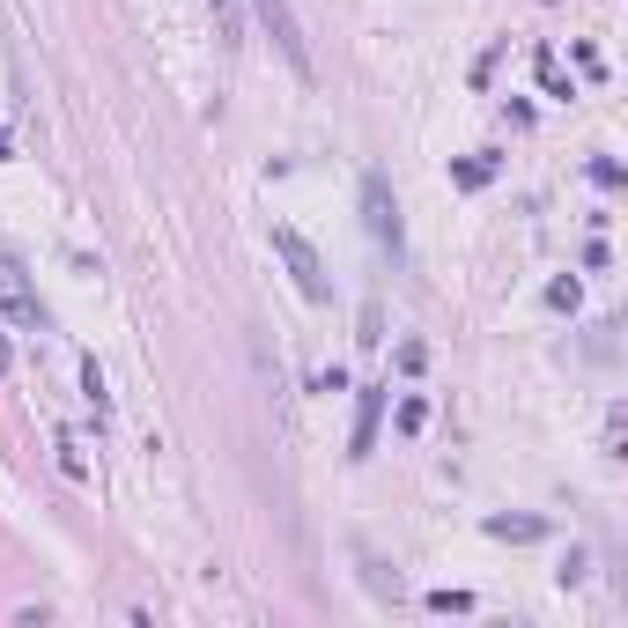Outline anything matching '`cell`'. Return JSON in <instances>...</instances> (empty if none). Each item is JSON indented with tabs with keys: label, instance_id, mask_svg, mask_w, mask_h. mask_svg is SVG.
<instances>
[{
	"label": "cell",
	"instance_id": "obj_1",
	"mask_svg": "<svg viewBox=\"0 0 628 628\" xmlns=\"http://www.w3.org/2000/svg\"><path fill=\"white\" fill-rule=\"evenodd\" d=\"M274 252H281V266L296 274V289H303V303H333V281H326V259L311 252V237L296 230V222H274Z\"/></svg>",
	"mask_w": 628,
	"mask_h": 628
},
{
	"label": "cell",
	"instance_id": "obj_2",
	"mask_svg": "<svg viewBox=\"0 0 628 628\" xmlns=\"http://www.w3.org/2000/svg\"><path fill=\"white\" fill-rule=\"evenodd\" d=\"M0 311L15 318V326H30V333H45V303H37L30 289V274H23V259H8L0 252Z\"/></svg>",
	"mask_w": 628,
	"mask_h": 628
},
{
	"label": "cell",
	"instance_id": "obj_3",
	"mask_svg": "<svg viewBox=\"0 0 628 628\" xmlns=\"http://www.w3.org/2000/svg\"><path fill=\"white\" fill-rule=\"evenodd\" d=\"M252 15H259L266 30H274L281 60H289L296 74H311V45H303V23H296V8H289V0H252Z\"/></svg>",
	"mask_w": 628,
	"mask_h": 628
},
{
	"label": "cell",
	"instance_id": "obj_4",
	"mask_svg": "<svg viewBox=\"0 0 628 628\" xmlns=\"http://www.w3.org/2000/svg\"><path fill=\"white\" fill-rule=\"evenodd\" d=\"M363 222H370V237L385 244V252H399V200H392L385 170H363Z\"/></svg>",
	"mask_w": 628,
	"mask_h": 628
},
{
	"label": "cell",
	"instance_id": "obj_5",
	"mask_svg": "<svg viewBox=\"0 0 628 628\" xmlns=\"http://www.w3.org/2000/svg\"><path fill=\"white\" fill-rule=\"evenodd\" d=\"M377 422H385V385H363V392H355V436H348V459H370Z\"/></svg>",
	"mask_w": 628,
	"mask_h": 628
},
{
	"label": "cell",
	"instance_id": "obj_6",
	"mask_svg": "<svg viewBox=\"0 0 628 628\" xmlns=\"http://www.w3.org/2000/svg\"><path fill=\"white\" fill-rule=\"evenodd\" d=\"M496 170H503V156H459V163H451V185H459V193H481Z\"/></svg>",
	"mask_w": 628,
	"mask_h": 628
},
{
	"label": "cell",
	"instance_id": "obj_7",
	"mask_svg": "<svg viewBox=\"0 0 628 628\" xmlns=\"http://www.w3.org/2000/svg\"><path fill=\"white\" fill-rule=\"evenodd\" d=\"M532 74H540L547 97H577V89H569V74H562V60H555L547 45H532Z\"/></svg>",
	"mask_w": 628,
	"mask_h": 628
},
{
	"label": "cell",
	"instance_id": "obj_8",
	"mask_svg": "<svg viewBox=\"0 0 628 628\" xmlns=\"http://www.w3.org/2000/svg\"><path fill=\"white\" fill-rule=\"evenodd\" d=\"M215 37H222V45H244V0H215Z\"/></svg>",
	"mask_w": 628,
	"mask_h": 628
},
{
	"label": "cell",
	"instance_id": "obj_9",
	"mask_svg": "<svg viewBox=\"0 0 628 628\" xmlns=\"http://www.w3.org/2000/svg\"><path fill=\"white\" fill-rule=\"evenodd\" d=\"M547 518H488V540H540Z\"/></svg>",
	"mask_w": 628,
	"mask_h": 628
},
{
	"label": "cell",
	"instance_id": "obj_10",
	"mask_svg": "<svg viewBox=\"0 0 628 628\" xmlns=\"http://www.w3.org/2000/svg\"><path fill=\"white\" fill-rule=\"evenodd\" d=\"M82 399H89V407H97V422L111 414V392H104V370H97V355H89V363H82Z\"/></svg>",
	"mask_w": 628,
	"mask_h": 628
},
{
	"label": "cell",
	"instance_id": "obj_11",
	"mask_svg": "<svg viewBox=\"0 0 628 628\" xmlns=\"http://www.w3.org/2000/svg\"><path fill=\"white\" fill-rule=\"evenodd\" d=\"M422 422H429V399H422V392L399 399V436H422Z\"/></svg>",
	"mask_w": 628,
	"mask_h": 628
},
{
	"label": "cell",
	"instance_id": "obj_12",
	"mask_svg": "<svg viewBox=\"0 0 628 628\" xmlns=\"http://www.w3.org/2000/svg\"><path fill=\"white\" fill-rule=\"evenodd\" d=\"M547 303H555V311H577V303H584V289H577V274H562V281H547Z\"/></svg>",
	"mask_w": 628,
	"mask_h": 628
},
{
	"label": "cell",
	"instance_id": "obj_13",
	"mask_svg": "<svg viewBox=\"0 0 628 628\" xmlns=\"http://www.w3.org/2000/svg\"><path fill=\"white\" fill-rule=\"evenodd\" d=\"M60 473H67V481H89V459H82V444H74V436H60Z\"/></svg>",
	"mask_w": 628,
	"mask_h": 628
},
{
	"label": "cell",
	"instance_id": "obj_14",
	"mask_svg": "<svg viewBox=\"0 0 628 628\" xmlns=\"http://www.w3.org/2000/svg\"><path fill=\"white\" fill-rule=\"evenodd\" d=\"M429 614H473V592H429Z\"/></svg>",
	"mask_w": 628,
	"mask_h": 628
},
{
	"label": "cell",
	"instance_id": "obj_15",
	"mask_svg": "<svg viewBox=\"0 0 628 628\" xmlns=\"http://www.w3.org/2000/svg\"><path fill=\"white\" fill-rule=\"evenodd\" d=\"M377 340H385V311H377V303H363V348H377Z\"/></svg>",
	"mask_w": 628,
	"mask_h": 628
},
{
	"label": "cell",
	"instance_id": "obj_16",
	"mask_svg": "<svg viewBox=\"0 0 628 628\" xmlns=\"http://www.w3.org/2000/svg\"><path fill=\"white\" fill-rule=\"evenodd\" d=\"M592 185H606V193H614V185H621V163H614V156H599V163H592Z\"/></svg>",
	"mask_w": 628,
	"mask_h": 628
},
{
	"label": "cell",
	"instance_id": "obj_17",
	"mask_svg": "<svg viewBox=\"0 0 628 628\" xmlns=\"http://www.w3.org/2000/svg\"><path fill=\"white\" fill-rule=\"evenodd\" d=\"M0 370H8V340H0Z\"/></svg>",
	"mask_w": 628,
	"mask_h": 628
}]
</instances>
